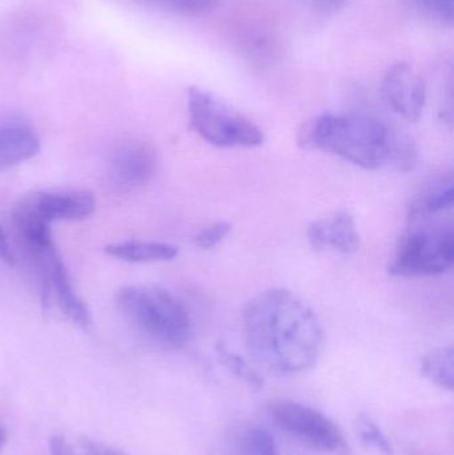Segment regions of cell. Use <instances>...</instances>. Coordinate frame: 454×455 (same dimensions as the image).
<instances>
[{
  "mask_svg": "<svg viewBox=\"0 0 454 455\" xmlns=\"http://www.w3.org/2000/svg\"><path fill=\"white\" fill-rule=\"evenodd\" d=\"M453 262V227L418 221L400 240L389 273L402 278L432 277L452 269Z\"/></svg>",
  "mask_w": 454,
  "mask_h": 455,
  "instance_id": "5",
  "label": "cell"
},
{
  "mask_svg": "<svg viewBox=\"0 0 454 455\" xmlns=\"http://www.w3.org/2000/svg\"><path fill=\"white\" fill-rule=\"evenodd\" d=\"M245 342L255 363L277 377L311 371L324 347V331L315 310L284 288L263 291L245 307Z\"/></svg>",
  "mask_w": 454,
  "mask_h": 455,
  "instance_id": "1",
  "label": "cell"
},
{
  "mask_svg": "<svg viewBox=\"0 0 454 455\" xmlns=\"http://www.w3.org/2000/svg\"><path fill=\"white\" fill-rule=\"evenodd\" d=\"M47 267L48 283L55 293L58 307H60L64 315L69 318L72 323L80 326H88L91 323V313L87 305L77 296L69 280L68 272L61 262L59 254H53L51 259L44 262Z\"/></svg>",
  "mask_w": 454,
  "mask_h": 455,
  "instance_id": "12",
  "label": "cell"
},
{
  "mask_svg": "<svg viewBox=\"0 0 454 455\" xmlns=\"http://www.w3.org/2000/svg\"><path fill=\"white\" fill-rule=\"evenodd\" d=\"M40 139L32 128L20 123L0 124V172L36 156Z\"/></svg>",
  "mask_w": 454,
  "mask_h": 455,
  "instance_id": "11",
  "label": "cell"
},
{
  "mask_svg": "<svg viewBox=\"0 0 454 455\" xmlns=\"http://www.w3.org/2000/svg\"><path fill=\"white\" fill-rule=\"evenodd\" d=\"M307 237L316 251L333 248L341 253L352 254L360 248L356 221L348 212H339L330 218L315 220L307 229Z\"/></svg>",
  "mask_w": 454,
  "mask_h": 455,
  "instance_id": "10",
  "label": "cell"
},
{
  "mask_svg": "<svg viewBox=\"0 0 454 455\" xmlns=\"http://www.w3.org/2000/svg\"><path fill=\"white\" fill-rule=\"evenodd\" d=\"M139 4L151 10L180 16H200L210 12L219 0H136Z\"/></svg>",
  "mask_w": 454,
  "mask_h": 455,
  "instance_id": "18",
  "label": "cell"
},
{
  "mask_svg": "<svg viewBox=\"0 0 454 455\" xmlns=\"http://www.w3.org/2000/svg\"><path fill=\"white\" fill-rule=\"evenodd\" d=\"M157 168V154L146 141H128L115 152L109 163V178L120 189L146 186Z\"/></svg>",
  "mask_w": 454,
  "mask_h": 455,
  "instance_id": "9",
  "label": "cell"
},
{
  "mask_svg": "<svg viewBox=\"0 0 454 455\" xmlns=\"http://www.w3.org/2000/svg\"><path fill=\"white\" fill-rule=\"evenodd\" d=\"M420 371L424 379H428L440 389L452 392L454 387L453 347H439L424 355Z\"/></svg>",
  "mask_w": 454,
  "mask_h": 455,
  "instance_id": "15",
  "label": "cell"
},
{
  "mask_svg": "<svg viewBox=\"0 0 454 455\" xmlns=\"http://www.w3.org/2000/svg\"><path fill=\"white\" fill-rule=\"evenodd\" d=\"M104 251L125 262L171 261L179 256V248L173 243L159 241H124L109 243Z\"/></svg>",
  "mask_w": 454,
  "mask_h": 455,
  "instance_id": "14",
  "label": "cell"
},
{
  "mask_svg": "<svg viewBox=\"0 0 454 455\" xmlns=\"http://www.w3.org/2000/svg\"><path fill=\"white\" fill-rule=\"evenodd\" d=\"M311 10L316 11L320 13H335L343 10L349 0H303Z\"/></svg>",
  "mask_w": 454,
  "mask_h": 455,
  "instance_id": "23",
  "label": "cell"
},
{
  "mask_svg": "<svg viewBox=\"0 0 454 455\" xmlns=\"http://www.w3.org/2000/svg\"><path fill=\"white\" fill-rule=\"evenodd\" d=\"M381 93L389 108L407 122L420 120L426 103V88L418 69L407 61L388 67L381 80Z\"/></svg>",
  "mask_w": 454,
  "mask_h": 455,
  "instance_id": "7",
  "label": "cell"
},
{
  "mask_svg": "<svg viewBox=\"0 0 454 455\" xmlns=\"http://www.w3.org/2000/svg\"><path fill=\"white\" fill-rule=\"evenodd\" d=\"M116 302L127 323L152 344L178 349L189 341L191 318L170 291L157 286H125Z\"/></svg>",
  "mask_w": 454,
  "mask_h": 455,
  "instance_id": "3",
  "label": "cell"
},
{
  "mask_svg": "<svg viewBox=\"0 0 454 455\" xmlns=\"http://www.w3.org/2000/svg\"><path fill=\"white\" fill-rule=\"evenodd\" d=\"M5 443H7V432H5L3 425L0 424V451L4 448Z\"/></svg>",
  "mask_w": 454,
  "mask_h": 455,
  "instance_id": "25",
  "label": "cell"
},
{
  "mask_svg": "<svg viewBox=\"0 0 454 455\" xmlns=\"http://www.w3.org/2000/svg\"><path fill=\"white\" fill-rule=\"evenodd\" d=\"M237 455H279V451L268 430L253 427L243 435Z\"/></svg>",
  "mask_w": 454,
  "mask_h": 455,
  "instance_id": "21",
  "label": "cell"
},
{
  "mask_svg": "<svg viewBox=\"0 0 454 455\" xmlns=\"http://www.w3.org/2000/svg\"><path fill=\"white\" fill-rule=\"evenodd\" d=\"M454 181L452 173H445L432 180L412 200L410 207V223L431 220L453 208Z\"/></svg>",
  "mask_w": 454,
  "mask_h": 455,
  "instance_id": "13",
  "label": "cell"
},
{
  "mask_svg": "<svg viewBox=\"0 0 454 455\" xmlns=\"http://www.w3.org/2000/svg\"><path fill=\"white\" fill-rule=\"evenodd\" d=\"M268 411L282 429L316 451L351 455V446L343 430L322 411L293 401H276L269 405Z\"/></svg>",
  "mask_w": 454,
  "mask_h": 455,
  "instance_id": "6",
  "label": "cell"
},
{
  "mask_svg": "<svg viewBox=\"0 0 454 455\" xmlns=\"http://www.w3.org/2000/svg\"><path fill=\"white\" fill-rule=\"evenodd\" d=\"M51 455H125L117 449L90 438L56 435L51 440Z\"/></svg>",
  "mask_w": 454,
  "mask_h": 455,
  "instance_id": "16",
  "label": "cell"
},
{
  "mask_svg": "<svg viewBox=\"0 0 454 455\" xmlns=\"http://www.w3.org/2000/svg\"><path fill=\"white\" fill-rule=\"evenodd\" d=\"M232 232V224L227 221H218L200 230L194 237L195 245L202 249H212L226 240L227 235Z\"/></svg>",
  "mask_w": 454,
  "mask_h": 455,
  "instance_id": "22",
  "label": "cell"
},
{
  "mask_svg": "<svg viewBox=\"0 0 454 455\" xmlns=\"http://www.w3.org/2000/svg\"><path fill=\"white\" fill-rule=\"evenodd\" d=\"M299 144L368 171L410 172L418 160V146L410 135L368 115H319L304 124Z\"/></svg>",
  "mask_w": 454,
  "mask_h": 455,
  "instance_id": "2",
  "label": "cell"
},
{
  "mask_svg": "<svg viewBox=\"0 0 454 455\" xmlns=\"http://www.w3.org/2000/svg\"><path fill=\"white\" fill-rule=\"evenodd\" d=\"M216 355L219 360L223 363L227 371H231L237 379L244 381L251 389L255 392H260L264 387V379L258 369L253 368L250 363L244 360L242 355L235 353L234 350L229 349L224 344L216 345Z\"/></svg>",
  "mask_w": 454,
  "mask_h": 455,
  "instance_id": "17",
  "label": "cell"
},
{
  "mask_svg": "<svg viewBox=\"0 0 454 455\" xmlns=\"http://www.w3.org/2000/svg\"><path fill=\"white\" fill-rule=\"evenodd\" d=\"M354 430L368 448L381 455H394V446L381 427L367 414H360L354 419Z\"/></svg>",
  "mask_w": 454,
  "mask_h": 455,
  "instance_id": "20",
  "label": "cell"
},
{
  "mask_svg": "<svg viewBox=\"0 0 454 455\" xmlns=\"http://www.w3.org/2000/svg\"><path fill=\"white\" fill-rule=\"evenodd\" d=\"M20 205L51 226L55 221H77L92 215L95 197L79 189L43 191L21 200Z\"/></svg>",
  "mask_w": 454,
  "mask_h": 455,
  "instance_id": "8",
  "label": "cell"
},
{
  "mask_svg": "<svg viewBox=\"0 0 454 455\" xmlns=\"http://www.w3.org/2000/svg\"><path fill=\"white\" fill-rule=\"evenodd\" d=\"M0 259L5 262V264L11 265V267L15 264V257H13L12 249H11L7 235H5L2 227H0Z\"/></svg>",
  "mask_w": 454,
  "mask_h": 455,
  "instance_id": "24",
  "label": "cell"
},
{
  "mask_svg": "<svg viewBox=\"0 0 454 455\" xmlns=\"http://www.w3.org/2000/svg\"><path fill=\"white\" fill-rule=\"evenodd\" d=\"M405 3L420 18L440 27H453L454 0H405Z\"/></svg>",
  "mask_w": 454,
  "mask_h": 455,
  "instance_id": "19",
  "label": "cell"
},
{
  "mask_svg": "<svg viewBox=\"0 0 454 455\" xmlns=\"http://www.w3.org/2000/svg\"><path fill=\"white\" fill-rule=\"evenodd\" d=\"M189 124L197 136L219 148H255L264 132L252 120L202 88L188 90Z\"/></svg>",
  "mask_w": 454,
  "mask_h": 455,
  "instance_id": "4",
  "label": "cell"
}]
</instances>
